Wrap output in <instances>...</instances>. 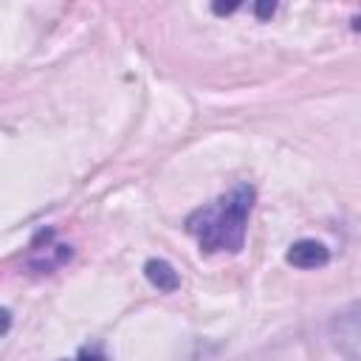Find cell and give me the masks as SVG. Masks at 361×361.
<instances>
[{
	"label": "cell",
	"mask_w": 361,
	"mask_h": 361,
	"mask_svg": "<svg viewBox=\"0 0 361 361\" xmlns=\"http://www.w3.org/2000/svg\"><path fill=\"white\" fill-rule=\"evenodd\" d=\"M254 197L257 192L251 183H237L231 192L220 195L214 203H206L197 212H192L186 217V231L209 254H217V251L237 254L245 243Z\"/></svg>",
	"instance_id": "cell-1"
},
{
	"label": "cell",
	"mask_w": 361,
	"mask_h": 361,
	"mask_svg": "<svg viewBox=\"0 0 361 361\" xmlns=\"http://www.w3.org/2000/svg\"><path fill=\"white\" fill-rule=\"evenodd\" d=\"M330 330H333L336 347H338L350 361H361V302H355V305H350L347 310L336 313Z\"/></svg>",
	"instance_id": "cell-2"
},
{
	"label": "cell",
	"mask_w": 361,
	"mask_h": 361,
	"mask_svg": "<svg viewBox=\"0 0 361 361\" xmlns=\"http://www.w3.org/2000/svg\"><path fill=\"white\" fill-rule=\"evenodd\" d=\"M68 257H71V248L65 243H56V234L48 228V231H39L37 240L28 245L25 262H28V268H34L39 274H48V271L59 268Z\"/></svg>",
	"instance_id": "cell-3"
},
{
	"label": "cell",
	"mask_w": 361,
	"mask_h": 361,
	"mask_svg": "<svg viewBox=\"0 0 361 361\" xmlns=\"http://www.w3.org/2000/svg\"><path fill=\"white\" fill-rule=\"evenodd\" d=\"M285 259L293 265V268H322L330 262V251L324 243H316V240H299L288 248Z\"/></svg>",
	"instance_id": "cell-4"
},
{
	"label": "cell",
	"mask_w": 361,
	"mask_h": 361,
	"mask_svg": "<svg viewBox=\"0 0 361 361\" xmlns=\"http://www.w3.org/2000/svg\"><path fill=\"white\" fill-rule=\"evenodd\" d=\"M144 274H147V279H149L158 290H164V293H172V290H178V285H180L178 271H175L166 259H149V262L144 265Z\"/></svg>",
	"instance_id": "cell-5"
},
{
	"label": "cell",
	"mask_w": 361,
	"mask_h": 361,
	"mask_svg": "<svg viewBox=\"0 0 361 361\" xmlns=\"http://www.w3.org/2000/svg\"><path fill=\"white\" fill-rule=\"evenodd\" d=\"M73 361H107V355L99 347H85V350H79V355Z\"/></svg>",
	"instance_id": "cell-6"
},
{
	"label": "cell",
	"mask_w": 361,
	"mask_h": 361,
	"mask_svg": "<svg viewBox=\"0 0 361 361\" xmlns=\"http://www.w3.org/2000/svg\"><path fill=\"white\" fill-rule=\"evenodd\" d=\"M353 28H355V31H361V17H355V20H353Z\"/></svg>",
	"instance_id": "cell-7"
}]
</instances>
